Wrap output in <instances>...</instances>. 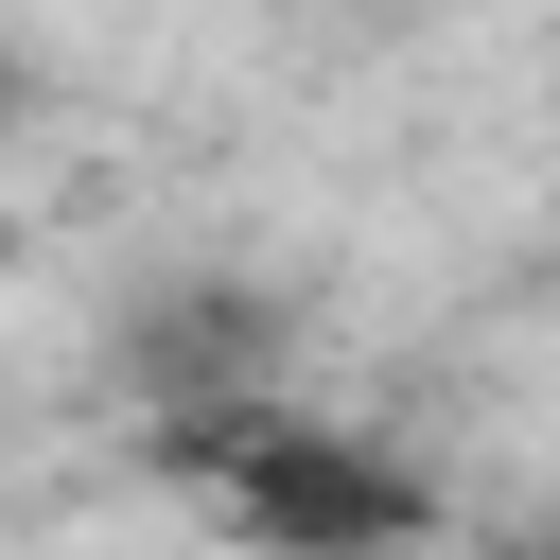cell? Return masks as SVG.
Masks as SVG:
<instances>
[{
  "instance_id": "cell-1",
  "label": "cell",
  "mask_w": 560,
  "mask_h": 560,
  "mask_svg": "<svg viewBox=\"0 0 560 560\" xmlns=\"http://www.w3.org/2000/svg\"><path fill=\"white\" fill-rule=\"evenodd\" d=\"M192 472H210L228 542H262V560H420V542H438L420 455H385L368 420H298V402H192Z\"/></svg>"
},
{
  "instance_id": "cell-2",
  "label": "cell",
  "mask_w": 560,
  "mask_h": 560,
  "mask_svg": "<svg viewBox=\"0 0 560 560\" xmlns=\"http://www.w3.org/2000/svg\"><path fill=\"white\" fill-rule=\"evenodd\" d=\"M420 560H560V542H420Z\"/></svg>"
},
{
  "instance_id": "cell-3",
  "label": "cell",
  "mask_w": 560,
  "mask_h": 560,
  "mask_svg": "<svg viewBox=\"0 0 560 560\" xmlns=\"http://www.w3.org/2000/svg\"><path fill=\"white\" fill-rule=\"evenodd\" d=\"M18 105H35V70H18V35H0V122H18Z\"/></svg>"
}]
</instances>
